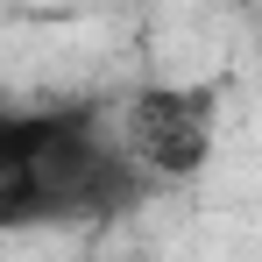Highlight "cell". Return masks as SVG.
Masks as SVG:
<instances>
[{
	"mask_svg": "<svg viewBox=\"0 0 262 262\" xmlns=\"http://www.w3.org/2000/svg\"><path fill=\"white\" fill-rule=\"evenodd\" d=\"M156 191L99 99L0 106V234L106 227Z\"/></svg>",
	"mask_w": 262,
	"mask_h": 262,
	"instance_id": "1",
	"label": "cell"
},
{
	"mask_svg": "<svg viewBox=\"0 0 262 262\" xmlns=\"http://www.w3.org/2000/svg\"><path fill=\"white\" fill-rule=\"evenodd\" d=\"M114 128L128 142V156L142 170L156 177V184H184V177H199L213 163V135H220V106L206 85H142L121 99V114H114Z\"/></svg>",
	"mask_w": 262,
	"mask_h": 262,
	"instance_id": "2",
	"label": "cell"
}]
</instances>
